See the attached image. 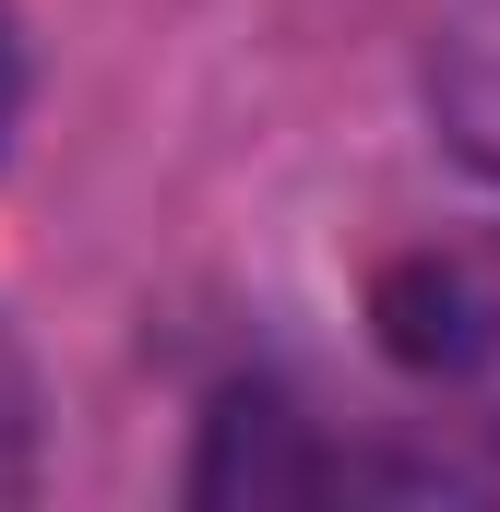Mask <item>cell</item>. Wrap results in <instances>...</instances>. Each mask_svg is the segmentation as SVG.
Segmentation results:
<instances>
[{
    "instance_id": "cell-2",
    "label": "cell",
    "mask_w": 500,
    "mask_h": 512,
    "mask_svg": "<svg viewBox=\"0 0 500 512\" xmlns=\"http://www.w3.org/2000/svg\"><path fill=\"white\" fill-rule=\"evenodd\" d=\"M370 346L405 382H477L500 358V274L477 251H393L370 274Z\"/></svg>"
},
{
    "instance_id": "cell-3",
    "label": "cell",
    "mask_w": 500,
    "mask_h": 512,
    "mask_svg": "<svg viewBox=\"0 0 500 512\" xmlns=\"http://www.w3.org/2000/svg\"><path fill=\"white\" fill-rule=\"evenodd\" d=\"M429 120L500 191V0H429Z\"/></svg>"
},
{
    "instance_id": "cell-1",
    "label": "cell",
    "mask_w": 500,
    "mask_h": 512,
    "mask_svg": "<svg viewBox=\"0 0 500 512\" xmlns=\"http://www.w3.org/2000/svg\"><path fill=\"white\" fill-rule=\"evenodd\" d=\"M203 512H274V501H358V489H441V465H381L322 441V417L274 382H227L203 405V441H191V477Z\"/></svg>"
},
{
    "instance_id": "cell-4",
    "label": "cell",
    "mask_w": 500,
    "mask_h": 512,
    "mask_svg": "<svg viewBox=\"0 0 500 512\" xmlns=\"http://www.w3.org/2000/svg\"><path fill=\"white\" fill-rule=\"evenodd\" d=\"M36 489H48V382L0 322V501H36Z\"/></svg>"
},
{
    "instance_id": "cell-5",
    "label": "cell",
    "mask_w": 500,
    "mask_h": 512,
    "mask_svg": "<svg viewBox=\"0 0 500 512\" xmlns=\"http://www.w3.org/2000/svg\"><path fill=\"white\" fill-rule=\"evenodd\" d=\"M12 120H24V48H12V24H0V155H12Z\"/></svg>"
}]
</instances>
